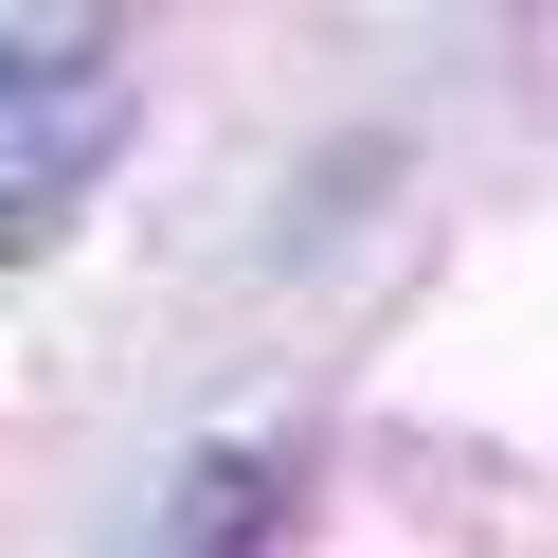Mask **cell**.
<instances>
[{
  "label": "cell",
  "instance_id": "cell-1",
  "mask_svg": "<svg viewBox=\"0 0 558 558\" xmlns=\"http://www.w3.org/2000/svg\"><path fill=\"white\" fill-rule=\"evenodd\" d=\"M126 126H145V73L109 19H19L0 37V253H54Z\"/></svg>",
  "mask_w": 558,
  "mask_h": 558
}]
</instances>
